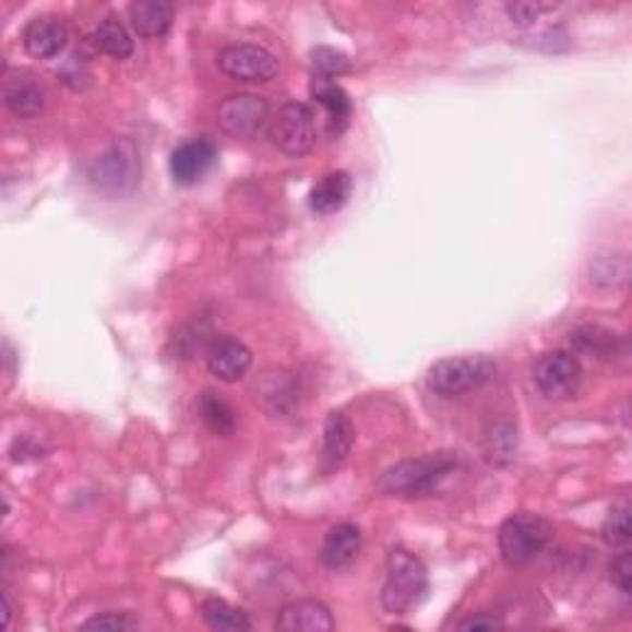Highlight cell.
Wrapping results in <instances>:
<instances>
[{
	"mask_svg": "<svg viewBox=\"0 0 632 632\" xmlns=\"http://www.w3.org/2000/svg\"><path fill=\"white\" fill-rule=\"evenodd\" d=\"M460 469V457L452 452H438V455L403 460L398 465L383 472L381 492L393 497H430L436 494L440 485Z\"/></svg>",
	"mask_w": 632,
	"mask_h": 632,
	"instance_id": "cell-1",
	"label": "cell"
},
{
	"mask_svg": "<svg viewBox=\"0 0 632 632\" xmlns=\"http://www.w3.org/2000/svg\"><path fill=\"white\" fill-rule=\"evenodd\" d=\"M385 583L381 591V603L385 612L391 616H405L428 593V569L418 556L403 549H395L389 556V569H385Z\"/></svg>",
	"mask_w": 632,
	"mask_h": 632,
	"instance_id": "cell-2",
	"label": "cell"
},
{
	"mask_svg": "<svg viewBox=\"0 0 632 632\" xmlns=\"http://www.w3.org/2000/svg\"><path fill=\"white\" fill-rule=\"evenodd\" d=\"M141 178L139 148L131 139H117L90 166V183L94 191L109 198L131 195Z\"/></svg>",
	"mask_w": 632,
	"mask_h": 632,
	"instance_id": "cell-3",
	"label": "cell"
},
{
	"mask_svg": "<svg viewBox=\"0 0 632 632\" xmlns=\"http://www.w3.org/2000/svg\"><path fill=\"white\" fill-rule=\"evenodd\" d=\"M551 539V524L544 516L532 512H516L504 518L499 529V553L502 559L518 569L532 563Z\"/></svg>",
	"mask_w": 632,
	"mask_h": 632,
	"instance_id": "cell-4",
	"label": "cell"
},
{
	"mask_svg": "<svg viewBox=\"0 0 632 632\" xmlns=\"http://www.w3.org/2000/svg\"><path fill=\"white\" fill-rule=\"evenodd\" d=\"M494 363L487 356H462L442 358L430 368V389L440 393L442 398H460L472 391H479L485 383L492 381Z\"/></svg>",
	"mask_w": 632,
	"mask_h": 632,
	"instance_id": "cell-5",
	"label": "cell"
},
{
	"mask_svg": "<svg viewBox=\"0 0 632 632\" xmlns=\"http://www.w3.org/2000/svg\"><path fill=\"white\" fill-rule=\"evenodd\" d=\"M270 139L282 154L291 158L307 156L317 144V117L305 102H289L270 124Z\"/></svg>",
	"mask_w": 632,
	"mask_h": 632,
	"instance_id": "cell-6",
	"label": "cell"
},
{
	"mask_svg": "<svg viewBox=\"0 0 632 632\" xmlns=\"http://www.w3.org/2000/svg\"><path fill=\"white\" fill-rule=\"evenodd\" d=\"M220 70L228 74L235 82H252V84H265L275 77L279 70V62L267 47L240 43L228 45L218 55Z\"/></svg>",
	"mask_w": 632,
	"mask_h": 632,
	"instance_id": "cell-7",
	"label": "cell"
},
{
	"mask_svg": "<svg viewBox=\"0 0 632 632\" xmlns=\"http://www.w3.org/2000/svg\"><path fill=\"white\" fill-rule=\"evenodd\" d=\"M270 117V102L258 94H230L218 107V127L235 139H252Z\"/></svg>",
	"mask_w": 632,
	"mask_h": 632,
	"instance_id": "cell-8",
	"label": "cell"
},
{
	"mask_svg": "<svg viewBox=\"0 0 632 632\" xmlns=\"http://www.w3.org/2000/svg\"><path fill=\"white\" fill-rule=\"evenodd\" d=\"M581 363L579 358L569 351L544 354L534 366V383L546 398L561 401L579 391L581 383Z\"/></svg>",
	"mask_w": 632,
	"mask_h": 632,
	"instance_id": "cell-9",
	"label": "cell"
},
{
	"mask_svg": "<svg viewBox=\"0 0 632 632\" xmlns=\"http://www.w3.org/2000/svg\"><path fill=\"white\" fill-rule=\"evenodd\" d=\"M205 363H207V371H211L215 379H220L225 383H235L250 371L252 351L240 342V338L220 336L205 348Z\"/></svg>",
	"mask_w": 632,
	"mask_h": 632,
	"instance_id": "cell-10",
	"label": "cell"
},
{
	"mask_svg": "<svg viewBox=\"0 0 632 632\" xmlns=\"http://www.w3.org/2000/svg\"><path fill=\"white\" fill-rule=\"evenodd\" d=\"M215 158H218V151H215L213 141L207 139L186 141V144L178 146L171 154V176L176 178V183L193 186L211 171Z\"/></svg>",
	"mask_w": 632,
	"mask_h": 632,
	"instance_id": "cell-11",
	"label": "cell"
},
{
	"mask_svg": "<svg viewBox=\"0 0 632 632\" xmlns=\"http://www.w3.org/2000/svg\"><path fill=\"white\" fill-rule=\"evenodd\" d=\"M68 45V27L55 15H37L23 31V47L37 60H52Z\"/></svg>",
	"mask_w": 632,
	"mask_h": 632,
	"instance_id": "cell-12",
	"label": "cell"
},
{
	"mask_svg": "<svg viewBox=\"0 0 632 632\" xmlns=\"http://www.w3.org/2000/svg\"><path fill=\"white\" fill-rule=\"evenodd\" d=\"M354 448V426L344 413H329L324 422V442L322 455H319V467L324 475H334V472L344 465L346 457L351 455Z\"/></svg>",
	"mask_w": 632,
	"mask_h": 632,
	"instance_id": "cell-13",
	"label": "cell"
},
{
	"mask_svg": "<svg viewBox=\"0 0 632 632\" xmlns=\"http://www.w3.org/2000/svg\"><path fill=\"white\" fill-rule=\"evenodd\" d=\"M336 628L332 610L322 600H295L279 610L282 632H332Z\"/></svg>",
	"mask_w": 632,
	"mask_h": 632,
	"instance_id": "cell-14",
	"label": "cell"
},
{
	"mask_svg": "<svg viewBox=\"0 0 632 632\" xmlns=\"http://www.w3.org/2000/svg\"><path fill=\"white\" fill-rule=\"evenodd\" d=\"M311 99L324 109L329 134H336V136L342 134L348 124V119H351V99H348V94L342 84H336L334 80L314 77V82H311Z\"/></svg>",
	"mask_w": 632,
	"mask_h": 632,
	"instance_id": "cell-15",
	"label": "cell"
},
{
	"mask_svg": "<svg viewBox=\"0 0 632 632\" xmlns=\"http://www.w3.org/2000/svg\"><path fill=\"white\" fill-rule=\"evenodd\" d=\"M361 544H363L361 529H358L356 524H351V522L336 524L324 536L322 553H319V559H322L326 569H332V571L346 569V565L356 559L358 551H361Z\"/></svg>",
	"mask_w": 632,
	"mask_h": 632,
	"instance_id": "cell-16",
	"label": "cell"
},
{
	"mask_svg": "<svg viewBox=\"0 0 632 632\" xmlns=\"http://www.w3.org/2000/svg\"><path fill=\"white\" fill-rule=\"evenodd\" d=\"M176 8L164 0H136L129 5V21L141 37H164L174 25Z\"/></svg>",
	"mask_w": 632,
	"mask_h": 632,
	"instance_id": "cell-17",
	"label": "cell"
},
{
	"mask_svg": "<svg viewBox=\"0 0 632 632\" xmlns=\"http://www.w3.org/2000/svg\"><path fill=\"white\" fill-rule=\"evenodd\" d=\"M351 188H354L351 176H348L346 171L326 174L322 181L311 188V193H309L311 211L319 215H332L336 211H342V207L348 203V198H351Z\"/></svg>",
	"mask_w": 632,
	"mask_h": 632,
	"instance_id": "cell-18",
	"label": "cell"
},
{
	"mask_svg": "<svg viewBox=\"0 0 632 632\" xmlns=\"http://www.w3.org/2000/svg\"><path fill=\"white\" fill-rule=\"evenodd\" d=\"M92 45L115 60H129L131 52H134V40H131L124 23L117 21L115 15L104 17V21L94 27Z\"/></svg>",
	"mask_w": 632,
	"mask_h": 632,
	"instance_id": "cell-19",
	"label": "cell"
},
{
	"mask_svg": "<svg viewBox=\"0 0 632 632\" xmlns=\"http://www.w3.org/2000/svg\"><path fill=\"white\" fill-rule=\"evenodd\" d=\"M5 107L17 119H33L45 109V92L31 80H15L3 87Z\"/></svg>",
	"mask_w": 632,
	"mask_h": 632,
	"instance_id": "cell-20",
	"label": "cell"
},
{
	"mask_svg": "<svg viewBox=\"0 0 632 632\" xmlns=\"http://www.w3.org/2000/svg\"><path fill=\"white\" fill-rule=\"evenodd\" d=\"M201 616L205 625L218 632H248L252 630L250 618L240 608H232L220 598H207L201 606Z\"/></svg>",
	"mask_w": 632,
	"mask_h": 632,
	"instance_id": "cell-21",
	"label": "cell"
},
{
	"mask_svg": "<svg viewBox=\"0 0 632 632\" xmlns=\"http://www.w3.org/2000/svg\"><path fill=\"white\" fill-rule=\"evenodd\" d=\"M254 398H260V403L265 405L270 413H285L287 408H291V403H295V381L289 379V373H267L262 383L254 389Z\"/></svg>",
	"mask_w": 632,
	"mask_h": 632,
	"instance_id": "cell-22",
	"label": "cell"
},
{
	"mask_svg": "<svg viewBox=\"0 0 632 632\" xmlns=\"http://www.w3.org/2000/svg\"><path fill=\"white\" fill-rule=\"evenodd\" d=\"M198 410H201V418L207 426V430L215 432V436L228 438L232 436L235 426H238V418H235V410L230 408L228 401H223L218 393L205 391L198 401Z\"/></svg>",
	"mask_w": 632,
	"mask_h": 632,
	"instance_id": "cell-23",
	"label": "cell"
},
{
	"mask_svg": "<svg viewBox=\"0 0 632 632\" xmlns=\"http://www.w3.org/2000/svg\"><path fill=\"white\" fill-rule=\"evenodd\" d=\"M516 426L512 420H502L489 428L485 438V455L492 465H506L516 452Z\"/></svg>",
	"mask_w": 632,
	"mask_h": 632,
	"instance_id": "cell-24",
	"label": "cell"
},
{
	"mask_svg": "<svg viewBox=\"0 0 632 632\" xmlns=\"http://www.w3.org/2000/svg\"><path fill=\"white\" fill-rule=\"evenodd\" d=\"M311 68H314V77L336 80L351 70V64H348L346 55L334 47H317V50H311Z\"/></svg>",
	"mask_w": 632,
	"mask_h": 632,
	"instance_id": "cell-25",
	"label": "cell"
},
{
	"mask_svg": "<svg viewBox=\"0 0 632 632\" xmlns=\"http://www.w3.org/2000/svg\"><path fill=\"white\" fill-rule=\"evenodd\" d=\"M630 536V504L622 502L620 506H612L608 518L603 522V539L610 546H628Z\"/></svg>",
	"mask_w": 632,
	"mask_h": 632,
	"instance_id": "cell-26",
	"label": "cell"
},
{
	"mask_svg": "<svg viewBox=\"0 0 632 632\" xmlns=\"http://www.w3.org/2000/svg\"><path fill=\"white\" fill-rule=\"evenodd\" d=\"M610 581L622 596H630L632 591V561H630V551H622L616 561L610 563Z\"/></svg>",
	"mask_w": 632,
	"mask_h": 632,
	"instance_id": "cell-27",
	"label": "cell"
},
{
	"mask_svg": "<svg viewBox=\"0 0 632 632\" xmlns=\"http://www.w3.org/2000/svg\"><path fill=\"white\" fill-rule=\"evenodd\" d=\"M551 8L553 5H546V3H509L506 13L516 25H532L539 21L541 13L551 11Z\"/></svg>",
	"mask_w": 632,
	"mask_h": 632,
	"instance_id": "cell-28",
	"label": "cell"
},
{
	"mask_svg": "<svg viewBox=\"0 0 632 632\" xmlns=\"http://www.w3.org/2000/svg\"><path fill=\"white\" fill-rule=\"evenodd\" d=\"M131 628H134V620L127 618V616H119V612H104V616H97L87 622H82V630L119 632V630H131Z\"/></svg>",
	"mask_w": 632,
	"mask_h": 632,
	"instance_id": "cell-29",
	"label": "cell"
},
{
	"mask_svg": "<svg viewBox=\"0 0 632 632\" xmlns=\"http://www.w3.org/2000/svg\"><path fill=\"white\" fill-rule=\"evenodd\" d=\"M499 628H504L502 620L489 616V612H479V616H472L460 622V630H499Z\"/></svg>",
	"mask_w": 632,
	"mask_h": 632,
	"instance_id": "cell-30",
	"label": "cell"
},
{
	"mask_svg": "<svg viewBox=\"0 0 632 632\" xmlns=\"http://www.w3.org/2000/svg\"><path fill=\"white\" fill-rule=\"evenodd\" d=\"M11 620H13V600H11V593L3 591V628L5 630L11 628Z\"/></svg>",
	"mask_w": 632,
	"mask_h": 632,
	"instance_id": "cell-31",
	"label": "cell"
}]
</instances>
